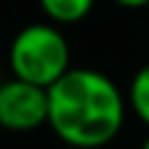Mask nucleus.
Wrapping results in <instances>:
<instances>
[{"mask_svg": "<svg viewBox=\"0 0 149 149\" xmlns=\"http://www.w3.org/2000/svg\"><path fill=\"white\" fill-rule=\"evenodd\" d=\"M141 149H149V136L144 139V144H141Z\"/></svg>", "mask_w": 149, "mask_h": 149, "instance_id": "nucleus-7", "label": "nucleus"}, {"mask_svg": "<svg viewBox=\"0 0 149 149\" xmlns=\"http://www.w3.org/2000/svg\"><path fill=\"white\" fill-rule=\"evenodd\" d=\"M113 3H118L120 8H144V5H149V0H113Z\"/></svg>", "mask_w": 149, "mask_h": 149, "instance_id": "nucleus-6", "label": "nucleus"}, {"mask_svg": "<svg viewBox=\"0 0 149 149\" xmlns=\"http://www.w3.org/2000/svg\"><path fill=\"white\" fill-rule=\"evenodd\" d=\"M123 120L126 97L97 68H68L47 86V126L68 147H105L120 134Z\"/></svg>", "mask_w": 149, "mask_h": 149, "instance_id": "nucleus-1", "label": "nucleus"}, {"mask_svg": "<svg viewBox=\"0 0 149 149\" xmlns=\"http://www.w3.org/2000/svg\"><path fill=\"white\" fill-rule=\"evenodd\" d=\"M128 102H131V110L136 113V118L149 128V63L141 65L136 71V76L131 79Z\"/></svg>", "mask_w": 149, "mask_h": 149, "instance_id": "nucleus-5", "label": "nucleus"}, {"mask_svg": "<svg viewBox=\"0 0 149 149\" xmlns=\"http://www.w3.org/2000/svg\"><path fill=\"white\" fill-rule=\"evenodd\" d=\"M8 65L16 79L47 89L71 68L68 39L58 24H29L10 42Z\"/></svg>", "mask_w": 149, "mask_h": 149, "instance_id": "nucleus-2", "label": "nucleus"}, {"mask_svg": "<svg viewBox=\"0 0 149 149\" xmlns=\"http://www.w3.org/2000/svg\"><path fill=\"white\" fill-rule=\"evenodd\" d=\"M47 123V89L24 79L0 84V126L8 131H34Z\"/></svg>", "mask_w": 149, "mask_h": 149, "instance_id": "nucleus-3", "label": "nucleus"}, {"mask_svg": "<svg viewBox=\"0 0 149 149\" xmlns=\"http://www.w3.org/2000/svg\"><path fill=\"white\" fill-rule=\"evenodd\" d=\"M39 8L50 24H79L92 13L94 0H39Z\"/></svg>", "mask_w": 149, "mask_h": 149, "instance_id": "nucleus-4", "label": "nucleus"}]
</instances>
